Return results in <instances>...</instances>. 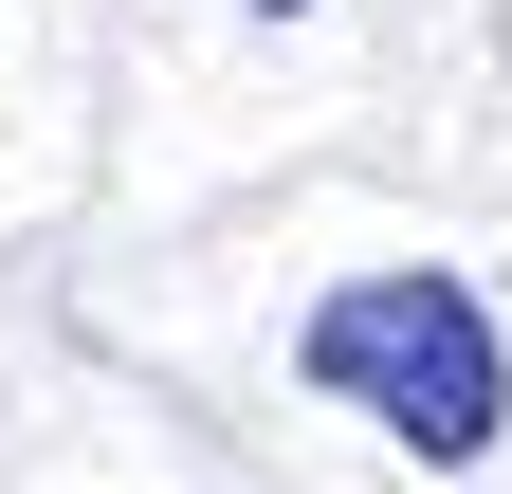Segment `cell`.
Here are the masks:
<instances>
[{
	"mask_svg": "<svg viewBox=\"0 0 512 494\" xmlns=\"http://www.w3.org/2000/svg\"><path fill=\"white\" fill-rule=\"evenodd\" d=\"M256 19H293V0H256Z\"/></svg>",
	"mask_w": 512,
	"mask_h": 494,
	"instance_id": "2",
	"label": "cell"
},
{
	"mask_svg": "<svg viewBox=\"0 0 512 494\" xmlns=\"http://www.w3.org/2000/svg\"><path fill=\"white\" fill-rule=\"evenodd\" d=\"M293 366H311L330 403H366L403 458H494V440H512V348H494L476 293L421 275V257H403V275H348L330 312L293 330Z\"/></svg>",
	"mask_w": 512,
	"mask_h": 494,
	"instance_id": "1",
	"label": "cell"
}]
</instances>
